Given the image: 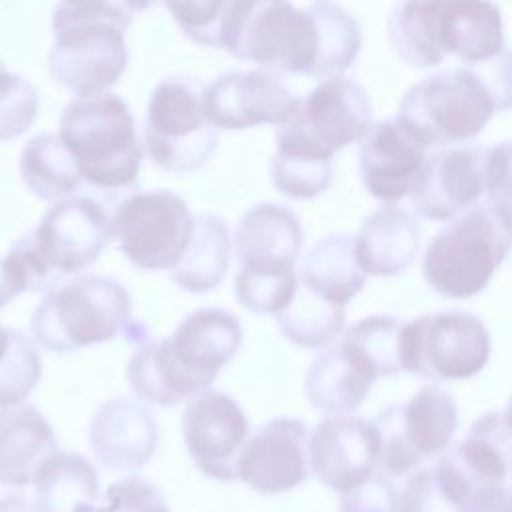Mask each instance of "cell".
I'll use <instances>...</instances> for the list:
<instances>
[{
	"instance_id": "obj_1",
	"label": "cell",
	"mask_w": 512,
	"mask_h": 512,
	"mask_svg": "<svg viewBox=\"0 0 512 512\" xmlns=\"http://www.w3.org/2000/svg\"><path fill=\"white\" fill-rule=\"evenodd\" d=\"M356 18L342 6L290 0H230L220 26V48L238 60L282 74L340 76L360 52Z\"/></svg>"
},
{
	"instance_id": "obj_2",
	"label": "cell",
	"mask_w": 512,
	"mask_h": 512,
	"mask_svg": "<svg viewBox=\"0 0 512 512\" xmlns=\"http://www.w3.org/2000/svg\"><path fill=\"white\" fill-rule=\"evenodd\" d=\"M240 344L242 326L234 314L222 308L194 310L168 338L140 344L126 366L128 384L150 404L174 406L210 388Z\"/></svg>"
},
{
	"instance_id": "obj_3",
	"label": "cell",
	"mask_w": 512,
	"mask_h": 512,
	"mask_svg": "<svg viewBox=\"0 0 512 512\" xmlns=\"http://www.w3.org/2000/svg\"><path fill=\"white\" fill-rule=\"evenodd\" d=\"M510 106L508 52L484 64L440 70L412 84L396 120L424 146H452L474 138Z\"/></svg>"
},
{
	"instance_id": "obj_4",
	"label": "cell",
	"mask_w": 512,
	"mask_h": 512,
	"mask_svg": "<svg viewBox=\"0 0 512 512\" xmlns=\"http://www.w3.org/2000/svg\"><path fill=\"white\" fill-rule=\"evenodd\" d=\"M388 44L410 66L430 68L448 56L484 64L506 50L492 0H400L386 22Z\"/></svg>"
},
{
	"instance_id": "obj_5",
	"label": "cell",
	"mask_w": 512,
	"mask_h": 512,
	"mask_svg": "<svg viewBox=\"0 0 512 512\" xmlns=\"http://www.w3.org/2000/svg\"><path fill=\"white\" fill-rule=\"evenodd\" d=\"M130 26L132 14L114 0H60L52 10V80L76 98L106 92L126 70Z\"/></svg>"
},
{
	"instance_id": "obj_6",
	"label": "cell",
	"mask_w": 512,
	"mask_h": 512,
	"mask_svg": "<svg viewBox=\"0 0 512 512\" xmlns=\"http://www.w3.org/2000/svg\"><path fill=\"white\" fill-rule=\"evenodd\" d=\"M304 232L298 216L274 202L250 206L234 234L236 302L256 314H276L294 296L296 258Z\"/></svg>"
},
{
	"instance_id": "obj_7",
	"label": "cell",
	"mask_w": 512,
	"mask_h": 512,
	"mask_svg": "<svg viewBox=\"0 0 512 512\" xmlns=\"http://www.w3.org/2000/svg\"><path fill=\"white\" fill-rule=\"evenodd\" d=\"M58 138L90 186L120 190L136 182L144 146L120 96L102 92L70 100L58 120Z\"/></svg>"
},
{
	"instance_id": "obj_8",
	"label": "cell",
	"mask_w": 512,
	"mask_h": 512,
	"mask_svg": "<svg viewBox=\"0 0 512 512\" xmlns=\"http://www.w3.org/2000/svg\"><path fill=\"white\" fill-rule=\"evenodd\" d=\"M130 320L132 300L118 280L82 274L44 292L30 330L42 348L74 352L116 338Z\"/></svg>"
},
{
	"instance_id": "obj_9",
	"label": "cell",
	"mask_w": 512,
	"mask_h": 512,
	"mask_svg": "<svg viewBox=\"0 0 512 512\" xmlns=\"http://www.w3.org/2000/svg\"><path fill=\"white\" fill-rule=\"evenodd\" d=\"M510 250V226L486 204L448 220L422 258L426 284L444 298H472L492 280Z\"/></svg>"
},
{
	"instance_id": "obj_10",
	"label": "cell",
	"mask_w": 512,
	"mask_h": 512,
	"mask_svg": "<svg viewBox=\"0 0 512 512\" xmlns=\"http://www.w3.org/2000/svg\"><path fill=\"white\" fill-rule=\"evenodd\" d=\"M204 86L192 78L162 80L148 102L144 146L156 166L166 172L200 170L216 152L218 130L202 106Z\"/></svg>"
},
{
	"instance_id": "obj_11",
	"label": "cell",
	"mask_w": 512,
	"mask_h": 512,
	"mask_svg": "<svg viewBox=\"0 0 512 512\" xmlns=\"http://www.w3.org/2000/svg\"><path fill=\"white\" fill-rule=\"evenodd\" d=\"M370 422L378 438L382 472L402 478L446 450L458 430V406L448 390L432 384L422 386L406 402L384 406Z\"/></svg>"
},
{
	"instance_id": "obj_12",
	"label": "cell",
	"mask_w": 512,
	"mask_h": 512,
	"mask_svg": "<svg viewBox=\"0 0 512 512\" xmlns=\"http://www.w3.org/2000/svg\"><path fill=\"white\" fill-rule=\"evenodd\" d=\"M490 358L484 322L466 310L422 314L400 328V366L430 380H466Z\"/></svg>"
},
{
	"instance_id": "obj_13",
	"label": "cell",
	"mask_w": 512,
	"mask_h": 512,
	"mask_svg": "<svg viewBox=\"0 0 512 512\" xmlns=\"http://www.w3.org/2000/svg\"><path fill=\"white\" fill-rule=\"evenodd\" d=\"M194 226L186 202L170 190L126 196L110 216L112 238L140 270H170L182 256Z\"/></svg>"
},
{
	"instance_id": "obj_14",
	"label": "cell",
	"mask_w": 512,
	"mask_h": 512,
	"mask_svg": "<svg viewBox=\"0 0 512 512\" xmlns=\"http://www.w3.org/2000/svg\"><path fill=\"white\" fill-rule=\"evenodd\" d=\"M510 472V408H498L472 422L468 432L448 444L436 464L434 480L458 510L476 492L504 486Z\"/></svg>"
},
{
	"instance_id": "obj_15",
	"label": "cell",
	"mask_w": 512,
	"mask_h": 512,
	"mask_svg": "<svg viewBox=\"0 0 512 512\" xmlns=\"http://www.w3.org/2000/svg\"><path fill=\"white\" fill-rule=\"evenodd\" d=\"M44 264L62 282L92 266L112 238L108 210L90 196L56 200L30 230Z\"/></svg>"
},
{
	"instance_id": "obj_16",
	"label": "cell",
	"mask_w": 512,
	"mask_h": 512,
	"mask_svg": "<svg viewBox=\"0 0 512 512\" xmlns=\"http://www.w3.org/2000/svg\"><path fill=\"white\" fill-rule=\"evenodd\" d=\"M248 418L222 390H202L182 412L184 446L194 466L218 482L238 480V458L248 438Z\"/></svg>"
},
{
	"instance_id": "obj_17",
	"label": "cell",
	"mask_w": 512,
	"mask_h": 512,
	"mask_svg": "<svg viewBox=\"0 0 512 512\" xmlns=\"http://www.w3.org/2000/svg\"><path fill=\"white\" fill-rule=\"evenodd\" d=\"M300 100L264 70H232L218 74L202 90V106L218 130H244L258 124H286Z\"/></svg>"
},
{
	"instance_id": "obj_18",
	"label": "cell",
	"mask_w": 512,
	"mask_h": 512,
	"mask_svg": "<svg viewBox=\"0 0 512 512\" xmlns=\"http://www.w3.org/2000/svg\"><path fill=\"white\" fill-rule=\"evenodd\" d=\"M310 144L334 156L340 148L360 142L372 126V104L366 90L342 76L324 78L286 122Z\"/></svg>"
},
{
	"instance_id": "obj_19",
	"label": "cell",
	"mask_w": 512,
	"mask_h": 512,
	"mask_svg": "<svg viewBox=\"0 0 512 512\" xmlns=\"http://www.w3.org/2000/svg\"><path fill=\"white\" fill-rule=\"evenodd\" d=\"M488 150L490 146H454L428 156L410 194L414 212L448 222L476 206L486 192Z\"/></svg>"
},
{
	"instance_id": "obj_20",
	"label": "cell",
	"mask_w": 512,
	"mask_h": 512,
	"mask_svg": "<svg viewBox=\"0 0 512 512\" xmlns=\"http://www.w3.org/2000/svg\"><path fill=\"white\" fill-rule=\"evenodd\" d=\"M308 428L298 418H272L250 438L238 458V480L260 494H280L310 476Z\"/></svg>"
},
{
	"instance_id": "obj_21",
	"label": "cell",
	"mask_w": 512,
	"mask_h": 512,
	"mask_svg": "<svg viewBox=\"0 0 512 512\" xmlns=\"http://www.w3.org/2000/svg\"><path fill=\"white\" fill-rule=\"evenodd\" d=\"M310 472L330 490L344 492L366 480L378 464V438L370 420L332 414L308 434Z\"/></svg>"
},
{
	"instance_id": "obj_22",
	"label": "cell",
	"mask_w": 512,
	"mask_h": 512,
	"mask_svg": "<svg viewBox=\"0 0 512 512\" xmlns=\"http://www.w3.org/2000/svg\"><path fill=\"white\" fill-rule=\"evenodd\" d=\"M360 180L370 196L392 204L410 196L426 164V148L396 120H380L360 140Z\"/></svg>"
},
{
	"instance_id": "obj_23",
	"label": "cell",
	"mask_w": 512,
	"mask_h": 512,
	"mask_svg": "<svg viewBox=\"0 0 512 512\" xmlns=\"http://www.w3.org/2000/svg\"><path fill=\"white\" fill-rule=\"evenodd\" d=\"M88 444L102 466L116 472H136L156 452L158 424L146 404L116 396L92 416Z\"/></svg>"
},
{
	"instance_id": "obj_24",
	"label": "cell",
	"mask_w": 512,
	"mask_h": 512,
	"mask_svg": "<svg viewBox=\"0 0 512 512\" xmlns=\"http://www.w3.org/2000/svg\"><path fill=\"white\" fill-rule=\"evenodd\" d=\"M354 256L364 274L396 276L406 270L420 248V226L404 208L384 204L358 228Z\"/></svg>"
},
{
	"instance_id": "obj_25",
	"label": "cell",
	"mask_w": 512,
	"mask_h": 512,
	"mask_svg": "<svg viewBox=\"0 0 512 512\" xmlns=\"http://www.w3.org/2000/svg\"><path fill=\"white\" fill-rule=\"evenodd\" d=\"M58 450V438L46 416L30 404L0 406V484H32L40 464Z\"/></svg>"
},
{
	"instance_id": "obj_26",
	"label": "cell",
	"mask_w": 512,
	"mask_h": 512,
	"mask_svg": "<svg viewBox=\"0 0 512 512\" xmlns=\"http://www.w3.org/2000/svg\"><path fill=\"white\" fill-rule=\"evenodd\" d=\"M376 382L370 368L338 342L314 356L304 374L308 402L328 414H346L358 408Z\"/></svg>"
},
{
	"instance_id": "obj_27",
	"label": "cell",
	"mask_w": 512,
	"mask_h": 512,
	"mask_svg": "<svg viewBox=\"0 0 512 512\" xmlns=\"http://www.w3.org/2000/svg\"><path fill=\"white\" fill-rule=\"evenodd\" d=\"M36 512H100V478L90 460L78 452L54 450L34 480Z\"/></svg>"
},
{
	"instance_id": "obj_28",
	"label": "cell",
	"mask_w": 512,
	"mask_h": 512,
	"mask_svg": "<svg viewBox=\"0 0 512 512\" xmlns=\"http://www.w3.org/2000/svg\"><path fill=\"white\" fill-rule=\"evenodd\" d=\"M332 158L290 124H282L276 136V152L270 160V180L288 198L312 200L324 194L332 182Z\"/></svg>"
},
{
	"instance_id": "obj_29",
	"label": "cell",
	"mask_w": 512,
	"mask_h": 512,
	"mask_svg": "<svg viewBox=\"0 0 512 512\" xmlns=\"http://www.w3.org/2000/svg\"><path fill=\"white\" fill-rule=\"evenodd\" d=\"M230 232L216 214L194 216L190 240L180 260L170 268L174 284L192 294L210 292L224 280L230 266Z\"/></svg>"
},
{
	"instance_id": "obj_30",
	"label": "cell",
	"mask_w": 512,
	"mask_h": 512,
	"mask_svg": "<svg viewBox=\"0 0 512 512\" xmlns=\"http://www.w3.org/2000/svg\"><path fill=\"white\" fill-rule=\"evenodd\" d=\"M296 278L310 292L340 306H346L366 282V274L354 256L352 236L348 234L320 238L306 254Z\"/></svg>"
},
{
	"instance_id": "obj_31",
	"label": "cell",
	"mask_w": 512,
	"mask_h": 512,
	"mask_svg": "<svg viewBox=\"0 0 512 512\" xmlns=\"http://www.w3.org/2000/svg\"><path fill=\"white\" fill-rule=\"evenodd\" d=\"M18 168L26 190L44 202L64 198L80 184L74 158L52 132L36 134L24 144Z\"/></svg>"
},
{
	"instance_id": "obj_32",
	"label": "cell",
	"mask_w": 512,
	"mask_h": 512,
	"mask_svg": "<svg viewBox=\"0 0 512 512\" xmlns=\"http://www.w3.org/2000/svg\"><path fill=\"white\" fill-rule=\"evenodd\" d=\"M344 308L296 284L292 300L276 312V324L288 342L302 348H324L344 330Z\"/></svg>"
},
{
	"instance_id": "obj_33",
	"label": "cell",
	"mask_w": 512,
	"mask_h": 512,
	"mask_svg": "<svg viewBox=\"0 0 512 512\" xmlns=\"http://www.w3.org/2000/svg\"><path fill=\"white\" fill-rule=\"evenodd\" d=\"M402 322L390 314H372L344 330L342 342L370 368L374 378L394 376L400 366Z\"/></svg>"
},
{
	"instance_id": "obj_34",
	"label": "cell",
	"mask_w": 512,
	"mask_h": 512,
	"mask_svg": "<svg viewBox=\"0 0 512 512\" xmlns=\"http://www.w3.org/2000/svg\"><path fill=\"white\" fill-rule=\"evenodd\" d=\"M42 376V360L36 346L14 328H8L0 352V406L26 400Z\"/></svg>"
},
{
	"instance_id": "obj_35",
	"label": "cell",
	"mask_w": 512,
	"mask_h": 512,
	"mask_svg": "<svg viewBox=\"0 0 512 512\" xmlns=\"http://www.w3.org/2000/svg\"><path fill=\"white\" fill-rule=\"evenodd\" d=\"M54 284L58 282L40 258L30 232L22 234L6 256H0V308L22 292H46Z\"/></svg>"
},
{
	"instance_id": "obj_36",
	"label": "cell",
	"mask_w": 512,
	"mask_h": 512,
	"mask_svg": "<svg viewBox=\"0 0 512 512\" xmlns=\"http://www.w3.org/2000/svg\"><path fill=\"white\" fill-rule=\"evenodd\" d=\"M36 86L16 74L0 68V142L22 136L36 120L38 114Z\"/></svg>"
},
{
	"instance_id": "obj_37",
	"label": "cell",
	"mask_w": 512,
	"mask_h": 512,
	"mask_svg": "<svg viewBox=\"0 0 512 512\" xmlns=\"http://www.w3.org/2000/svg\"><path fill=\"white\" fill-rule=\"evenodd\" d=\"M162 4L192 42L220 48V26L230 0H162Z\"/></svg>"
},
{
	"instance_id": "obj_38",
	"label": "cell",
	"mask_w": 512,
	"mask_h": 512,
	"mask_svg": "<svg viewBox=\"0 0 512 512\" xmlns=\"http://www.w3.org/2000/svg\"><path fill=\"white\" fill-rule=\"evenodd\" d=\"M100 512H172L160 490L140 478L128 476L106 488Z\"/></svg>"
},
{
	"instance_id": "obj_39",
	"label": "cell",
	"mask_w": 512,
	"mask_h": 512,
	"mask_svg": "<svg viewBox=\"0 0 512 512\" xmlns=\"http://www.w3.org/2000/svg\"><path fill=\"white\" fill-rule=\"evenodd\" d=\"M396 512H456V508L440 492L432 466H418L396 492Z\"/></svg>"
},
{
	"instance_id": "obj_40",
	"label": "cell",
	"mask_w": 512,
	"mask_h": 512,
	"mask_svg": "<svg viewBox=\"0 0 512 512\" xmlns=\"http://www.w3.org/2000/svg\"><path fill=\"white\" fill-rule=\"evenodd\" d=\"M340 512H396L392 478L374 470L360 484L340 492Z\"/></svg>"
},
{
	"instance_id": "obj_41",
	"label": "cell",
	"mask_w": 512,
	"mask_h": 512,
	"mask_svg": "<svg viewBox=\"0 0 512 512\" xmlns=\"http://www.w3.org/2000/svg\"><path fill=\"white\" fill-rule=\"evenodd\" d=\"M486 206L510 226V144L490 146L486 168Z\"/></svg>"
},
{
	"instance_id": "obj_42",
	"label": "cell",
	"mask_w": 512,
	"mask_h": 512,
	"mask_svg": "<svg viewBox=\"0 0 512 512\" xmlns=\"http://www.w3.org/2000/svg\"><path fill=\"white\" fill-rule=\"evenodd\" d=\"M456 512H510L508 486H492L476 492Z\"/></svg>"
},
{
	"instance_id": "obj_43",
	"label": "cell",
	"mask_w": 512,
	"mask_h": 512,
	"mask_svg": "<svg viewBox=\"0 0 512 512\" xmlns=\"http://www.w3.org/2000/svg\"><path fill=\"white\" fill-rule=\"evenodd\" d=\"M0 512H36V510L22 494H2Z\"/></svg>"
},
{
	"instance_id": "obj_44",
	"label": "cell",
	"mask_w": 512,
	"mask_h": 512,
	"mask_svg": "<svg viewBox=\"0 0 512 512\" xmlns=\"http://www.w3.org/2000/svg\"><path fill=\"white\" fill-rule=\"evenodd\" d=\"M120 8H124L128 14H136V12H144L152 6H156L160 0H114Z\"/></svg>"
},
{
	"instance_id": "obj_45",
	"label": "cell",
	"mask_w": 512,
	"mask_h": 512,
	"mask_svg": "<svg viewBox=\"0 0 512 512\" xmlns=\"http://www.w3.org/2000/svg\"><path fill=\"white\" fill-rule=\"evenodd\" d=\"M6 332H8V328H4V326L0 324V352H2V348H4V342H6Z\"/></svg>"
},
{
	"instance_id": "obj_46",
	"label": "cell",
	"mask_w": 512,
	"mask_h": 512,
	"mask_svg": "<svg viewBox=\"0 0 512 512\" xmlns=\"http://www.w3.org/2000/svg\"><path fill=\"white\" fill-rule=\"evenodd\" d=\"M68 2H92V0H68Z\"/></svg>"
}]
</instances>
